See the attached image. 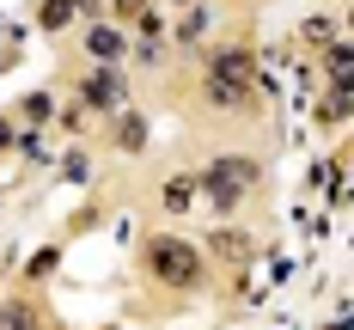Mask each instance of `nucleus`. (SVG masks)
Wrapping results in <instances>:
<instances>
[{"label":"nucleus","instance_id":"nucleus-1","mask_svg":"<svg viewBox=\"0 0 354 330\" xmlns=\"http://www.w3.org/2000/svg\"><path fill=\"white\" fill-rule=\"evenodd\" d=\"M141 263H147L153 282H165V288H177V293L202 282V251H196L189 239H171V232H153L141 245Z\"/></svg>","mask_w":354,"mask_h":330},{"label":"nucleus","instance_id":"nucleus-2","mask_svg":"<svg viewBox=\"0 0 354 330\" xmlns=\"http://www.w3.org/2000/svg\"><path fill=\"white\" fill-rule=\"evenodd\" d=\"M257 178H263V165H257V159H245V153H220L208 172H202V190L214 196V208H220V214H239V202H245V190H250Z\"/></svg>","mask_w":354,"mask_h":330},{"label":"nucleus","instance_id":"nucleus-3","mask_svg":"<svg viewBox=\"0 0 354 330\" xmlns=\"http://www.w3.org/2000/svg\"><path fill=\"white\" fill-rule=\"evenodd\" d=\"M122 98H129V92H122V73L104 68V62L80 80V104L86 110H122Z\"/></svg>","mask_w":354,"mask_h":330},{"label":"nucleus","instance_id":"nucleus-4","mask_svg":"<svg viewBox=\"0 0 354 330\" xmlns=\"http://www.w3.org/2000/svg\"><path fill=\"white\" fill-rule=\"evenodd\" d=\"M202 92H208L220 110H232V116H245V110H257V86H239V80H202Z\"/></svg>","mask_w":354,"mask_h":330},{"label":"nucleus","instance_id":"nucleus-5","mask_svg":"<svg viewBox=\"0 0 354 330\" xmlns=\"http://www.w3.org/2000/svg\"><path fill=\"white\" fill-rule=\"evenodd\" d=\"M208 73H214V80L257 86V62H250V49H214V55H208Z\"/></svg>","mask_w":354,"mask_h":330},{"label":"nucleus","instance_id":"nucleus-6","mask_svg":"<svg viewBox=\"0 0 354 330\" xmlns=\"http://www.w3.org/2000/svg\"><path fill=\"white\" fill-rule=\"evenodd\" d=\"M122 49H129V43H122L116 25H92V31H86V55H92V62H104V68L122 62Z\"/></svg>","mask_w":354,"mask_h":330},{"label":"nucleus","instance_id":"nucleus-7","mask_svg":"<svg viewBox=\"0 0 354 330\" xmlns=\"http://www.w3.org/2000/svg\"><path fill=\"white\" fill-rule=\"evenodd\" d=\"M324 80L342 86V92H354V43H336V49L324 55Z\"/></svg>","mask_w":354,"mask_h":330},{"label":"nucleus","instance_id":"nucleus-8","mask_svg":"<svg viewBox=\"0 0 354 330\" xmlns=\"http://www.w3.org/2000/svg\"><path fill=\"white\" fill-rule=\"evenodd\" d=\"M0 330H43L31 300H0Z\"/></svg>","mask_w":354,"mask_h":330},{"label":"nucleus","instance_id":"nucleus-9","mask_svg":"<svg viewBox=\"0 0 354 330\" xmlns=\"http://www.w3.org/2000/svg\"><path fill=\"white\" fill-rule=\"evenodd\" d=\"M73 6H92V0H43V6H37V25H43V31H62L73 19Z\"/></svg>","mask_w":354,"mask_h":330},{"label":"nucleus","instance_id":"nucleus-10","mask_svg":"<svg viewBox=\"0 0 354 330\" xmlns=\"http://www.w3.org/2000/svg\"><path fill=\"white\" fill-rule=\"evenodd\" d=\"M208 251H220L226 263H245V257H250V239H245V232H214Z\"/></svg>","mask_w":354,"mask_h":330},{"label":"nucleus","instance_id":"nucleus-11","mask_svg":"<svg viewBox=\"0 0 354 330\" xmlns=\"http://www.w3.org/2000/svg\"><path fill=\"white\" fill-rule=\"evenodd\" d=\"M189 202H196V178H171L165 183V208H171V214H189Z\"/></svg>","mask_w":354,"mask_h":330},{"label":"nucleus","instance_id":"nucleus-12","mask_svg":"<svg viewBox=\"0 0 354 330\" xmlns=\"http://www.w3.org/2000/svg\"><path fill=\"white\" fill-rule=\"evenodd\" d=\"M324 122H342V116H354V92H342V86H330V98H324V110H318Z\"/></svg>","mask_w":354,"mask_h":330},{"label":"nucleus","instance_id":"nucleus-13","mask_svg":"<svg viewBox=\"0 0 354 330\" xmlns=\"http://www.w3.org/2000/svg\"><path fill=\"white\" fill-rule=\"evenodd\" d=\"M208 19H214L208 6H196V0H189V12H183V25H177V37H183V43H196V37L208 31Z\"/></svg>","mask_w":354,"mask_h":330},{"label":"nucleus","instance_id":"nucleus-14","mask_svg":"<svg viewBox=\"0 0 354 330\" xmlns=\"http://www.w3.org/2000/svg\"><path fill=\"white\" fill-rule=\"evenodd\" d=\"M49 110H55V104H49L43 92H31V98H25V116H31V122H49Z\"/></svg>","mask_w":354,"mask_h":330},{"label":"nucleus","instance_id":"nucleus-15","mask_svg":"<svg viewBox=\"0 0 354 330\" xmlns=\"http://www.w3.org/2000/svg\"><path fill=\"white\" fill-rule=\"evenodd\" d=\"M147 12V0H122V19H141Z\"/></svg>","mask_w":354,"mask_h":330},{"label":"nucleus","instance_id":"nucleus-16","mask_svg":"<svg viewBox=\"0 0 354 330\" xmlns=\"http://www.w3.org/2000/svg\"><path fill=\"white\" fill-rule=\"evenodd\" d=\"M6 147H12V122L0 116V153H6Z\"/></svg>","mask_w":354,"mask_h":330},{"label":"nucleus","instance_id":"nucleus-17","mask_svg":"<svg viewBox=\"0 0 354 330\" xmlns=\"http://www.w3.org/2000/svg\"><path fill=\"white\" fill-rule=\"evenodd\" d=\"M177 6H189V0H177Z\"/></svg>","mask_w":354,"mask_h":330}]
</instances>
